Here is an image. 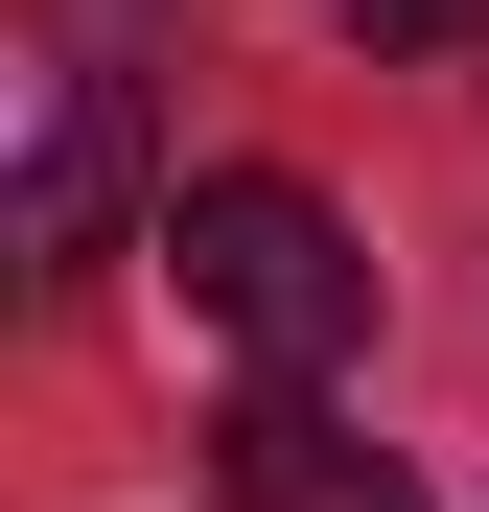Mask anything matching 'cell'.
Instances as JSON below:
<instances>
[{"mask_svg": "<svg viewBox=\"0 0 489 512\" xmlns=\"http://www.w3.org/2000/svg\"><path fill=\"white\" fill-rule=\"evenodd\" d=\"M210 489H233V512H420V466H396L326 373H257V396H233V419H210Z\"/></svg>", "mask_w": 489, "mask_h": 512, "instance_id": "obj_3", "label": "cell"}, {"mask_svg": "<svg viewBox=\"0 0 489 512\" xmlns=\"http://www.w3.org/2000/svg\"><path fill=\"white\" fill-rule=\"evenodd\" d=\"M117 210H140V117H117L94 47H47V70H24V256H47V280H94Z\"/></svg>", "mask_w": 489, "mask_h": 512, "instance_id": "obj_2", "label": "cell"}, {"mask_svg": "<svg viewBox=\"0 0 489 512\" xmlns=\"http://www.w3.org/2000/svg\"><path fill=\"white\" fill-rule=\"evenodd\" d=\"M350 47H489V0H350Z\"/></svg>", "mask_w": 489, "mask_h": 512, "instance_id": "obj_4", "label": "cell"}, {"mask_svg": "<svg viewBox=\"0 0 489 512\" xmlns=\"http://www.w3.org/2000/svg\"><path fill=\"white\" fill-rule=\"evenodd\" d=\"M163 256H187V326L233 373H350L373 350V233L326 187H280V163H210V187L163 210Z\"/></svg>", "mask_w": 489, "mask_h": 512, "instance_id": "obj_1", "label": "cell"}]
</instances>
